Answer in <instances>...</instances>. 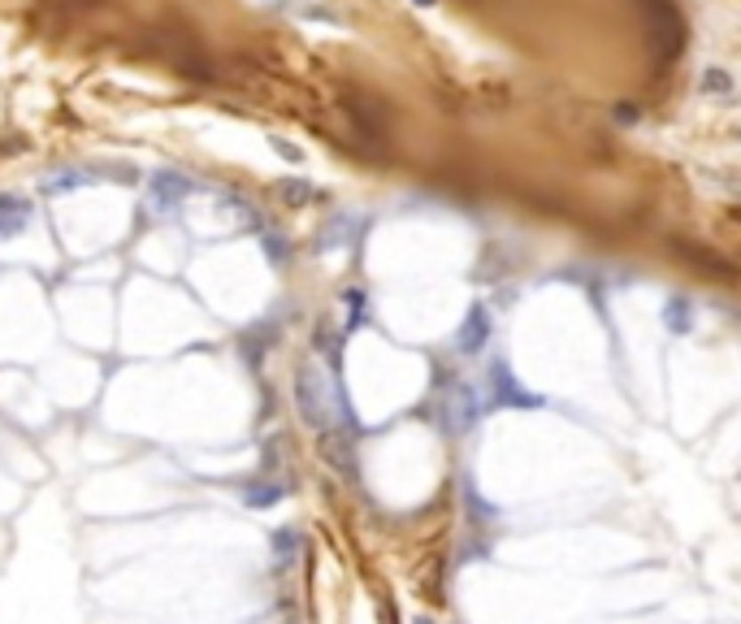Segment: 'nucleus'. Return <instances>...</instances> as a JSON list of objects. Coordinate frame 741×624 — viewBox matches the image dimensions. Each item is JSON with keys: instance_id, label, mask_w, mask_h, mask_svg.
<instances>
[{"instance_id": "obj_10", "label": "nucleus", "mask_w": 741, "mask_h": 624, "mask_svg": "<svg viewBox=\"0 0 741 624\" xmlns=\"http://www.w3.org/2000/svg\"><path fill=\"white\" fill-rule=\"evenodd\" d=\"M278 563H286V559H295V551H300V533H291V529H282L278 538Z\"/></svg>"}, {"instance_id": "obj_12", "label": "nucleus", "mask_w": 741, "mask_h": 624, "mask_svg": "<svg viewBox=\"0 0 741 624\" xmlns=\"http://www.w3.org/2000/svg\"><path fill=\"white\" fill-rule=\"evenodd\" d=\"M703 92H729V74H720V69L703 74Z\"/></svg>"}, {"instance_id": "obj_6", "label": "nucleus", "mask_w": 741, "mask_h": 624, "mask_svg": "<svg viewBox=\"0 0 741 624\" xmlns=\"http://www.w3.org/2000/svg\"><path fill=\"white\" fill-rule=\"evenodd\" d=\"M442 412H447V429H451V434H464V429H472V421H477V399H472L469 386H455Z\"/></svg>"}, {"instance_id": "obj_11", "label": "nucleus", "mask_w": 741, "mask_h": 624, "mask_svg": "<svg viewBox=\"0 0 741 624\" xmlns=\"http://www.w3.org/2000/svg\"><path fill=\"white\" fill-rule=\"evenodd\" d=\"M351 308H356V312H351V326H365V321H369V312H365V308H369V299L360 296V291H351Z\"/></svg>"}, {"instance_id": "obj_14", "label": "nucleus", "mask_w": 741, "mask_h": 624, "mask_svg": "<svg viewBox=\"0 0 741 624\" xmlns=\"http://www.w3.org/2000/svg\"><path fill=\"white\" fill-rule=\"evenodd\" d=\"M416 624H434V620H425V616H421V620H416Z\"/></svg>"}, {"instance_id": "obj_4", "label": "nucleus", "mask_w": 741, "mask_h": 624, "mask_svg": "<svg viewBox=\"0 0 741 624\" xmlns=\"http://www.w3.org/2000/svg\"><path fill=\"white\" fill-rule=\"evenodd\" d=\"M486 343H490V312L477 304V308L464 312V326H460V334H455V347H460L464 356H477Z\"/></svg>"}, {"instance_id": "obj_3", "label": "nucleus", "mask_w": 741, "mask_h": 624, "mask_svg": "<svg viewBox=\"0 0 741 624\" xmlns=\"http://www.w3.org/2000/svg\"><path fill=\"white\" fill-rule=\"evenodd\" d=\"M490 403L495 408H542V394H529L507 369V361H495L490 364Z\"/></svg>"}, {"instance_id": "obj_15", "label": "nucleus", "mask_w": 741, "mask_h": 624, "mask_svg": "<svg viewBox=\"0 0 741 624\" xmlns=\"http://www.w3.org/2000/svg\"><path fill=\"white\" fill-rule=\"evenodd\" d=\"M416 4H434V0H416Z\"/></svg>"}, {"instance_id": "obj_7", "label": "nucleus", "mask_w": 741, "mask_h": 624, "mask_svg": "<svg viewBox=\"0 0 741 624\" xmlns=\"http://www.w3.org/2000/svg\"><path fill=\"white\" fill-rule=\"evenodd\" d=\"M27 222H31V204L22 196H9V191H4V196H0V239H13Z\"/></svg>"}, {"instance_id": "obj_9", "label": "nucleus", "mask_w": 741, "mask_h": 624, "mask_svg": "<svg viewBox=\"0 0 741 624\" xmlns=\"http://www.w3.org/2000/svg\"><path fill=\"white\" fill-rule=\"evenodd\" d=\"M664 321H668V329L685 334V329H689V304H685V299H673V304H668V317H664Z\"/></svg>"}, {"instance_id": "obj_8", "label": "nucleus", "mask_w": 741, "mask_h": 624, "mask_svg": "<svg viewBox=\"0 0 741 624\" xmlns=\"http://www.w3.org/2000/svg\"><path fill=\"white\" fill-rule=\"evenodd\" d=\"M243 498H247V507H273L278 498H286V486H278V482H252L243 490Z\"/></svg>"}, {"instance_id": "obj_1", "label": "nucleus", "mask_w": 741, "mask_h": 624, "mask_svg": "<svg viewBox=\"0 0 741 624\" xmlns=\"http://www.w3.org/2000/svg\"><path fill=\"white\" fill-rule=\"evenodd\" d=\"M295 403H300V417H303V425L308 429H317V434H330V429L356 434V425H351V408H347V399H342V391H338L334 373H330L326 364L308 361L300 369Z\"/></svg>"}, {"instance_id": "obj_2", "label": "nucleus", "mask_w": 741, "mask_h": 624, "mask_svg": "<svg viewBox=\"0 0 741 624\" xmlns=\"http://www.w3.org/2000/svg\"><path fill=\"white\" fill-rule=\"evenodd\" d=\"M646 13H650V31L659 44V66H668L681 57V44H685V22L676 13L673 0H646Z\"/></svg>"}, {"instance_id": "obj_5", "label": "nucleus", "mask_w": 741, "mask_h": 624, "mask_svg": "<svg viewBox=\"0 0 741 624\" xmlns=\"http://www.w3.org/2000/svg\"><path fill=\"white\" fill-rule=\"evenodd\" d=\"M187 191H191V182L182 178V174H152V187H148V199H152V208H161V213H169L178 199H187Z\"/></svg>"}, {"instance_id": "obj_13", "label": "nucleus", "mask_w": 741, "mask_h": 624, "mask_svg": "<svg viewBox=\"0 0 741 624\" xmlns=\"http://www.w3.org/2000/svg\"><path fill=\"white\" fill-rule=\"evenodd\" d=\"M282 196L295 199V204H303V199L312 196V191H308V182H282Z\"/></svg>"}]
</instances>
